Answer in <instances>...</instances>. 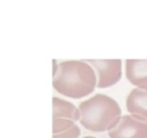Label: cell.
Listing matches in <instances>:
<instances>
[{
    "instance_id": "cell-10",
    "label": "cell",
    "mask_w": 147,
    "mask_h": 138,
    "mask_svg": "<svg viewBox=\"0 0 147 138\" xmlns=\"http://www.w3.org/2000/svg\"><path fill=\"white\" fill-rule=\"evenodd\" d=\"M83 138H95V137H83Z\"/></svg>"
},
{
    "instance_id": "cell-7",
    "label": "cell",
    "mask_w": 147,
    "mask_h": 138,
    "mask_svg": "<svg viewBox=\"0 0 147 138\" xmlns=\"http://www.w3.org/2000/svg\"><path fill=\"white\" fill-rule=\"evenodd\" d=\"M53 119H65L75 122L81 120V113L77 107L62 98H53Z\"/></svg>"
},
{
    "instance_id": "cell-2",
    "label": "cell",
    "mask_w": 147,
    "mask_h": 138,
    "mask_svg": "<svg viewBox=\"0 0 147 138\" xmlns=\"http://www.w3.org/2000/svg\"><path fill=\"white\" fill-rule=\"evenodd\" d=\"M81 124L94 132L112 130L122 119L118 103L106 95H95L80 104Z\"/></svg>"
},
{
    "instance_id": "cell-5",
    "label": "cell",
    "mask_w": 147,
    "mask_h": 138,
    "mask_svg": "<svg viewBox=\"0 0 147 138\" xmlns=\"http://www.w3.org/2000/svg\"><path fill=\"white\" fill-rule=\"evenodd\" d=\"M125 74L127 79L138 89L147 90V59H128Z\"/></svg>"
},
{
    "instance_id": "cell-1",
    "label": "cell",
    "mask_w": 147,
    "mask_h": 138,
    "mask_svg": "<svg viewBox=\"0 0 147 138\" xmlns=\"http://www.w3.org/2000/svg\"><path fill=\"white\" fill-rule=\"evenodd\" d=\"M94 69L83 61H66L53 69V87L59 93L81 98L88 96L98 85Z\"/></svg>"
},
{
    "instance_id": "cell-6",
    "label": "cell",
    "mask_w": 147,
    "mask_h": 138,
    "mask_svg": "<svg viewBox=\"0 0 147 138\" xmlns=\"http://www.w3.org/2000/svg\"><path fill=\"white\" fill-rule=\"evenodd\" d=\"M125 104L130 114L147 121V90L134 89L128 96Z\"/></svg>"
},
{
    "instance_id": "cell-8",
    "label": "cell",
    "mask_w": 147,
    "mask_h": 138,
    "mask_svg": "<svg viewBox=\"0 0 147 138\" xmlns=\"http://www.w3.org/2000/svg\"><path fill=\"white\" fill-rule=\"evenodd\" d=\"M72 126H75L71 120H65V119H53V133H59L64 132V131L71 128Z\"/></svg>"
},
{
    "instance_id": "cell-4",
    "label": "cell",
    "mask_w": 147,
    "mask_h": 138,
    "mask_svg": "<svg viewBox=\"0 0 147 138\" xmlns=\"http://www.w3.org/2000/svg\"><path fill=\"white\" fill-rule=\"evenodd\" d=\"M109 136L110 138H147V121L135 115H124L109 131Z\"/></svg>"
},
{
    "instance_id": "cell-9",
    "label": "cell",
    "mask_w": 147,
    "mask_h": 138,
    "mask_svg": "<svg viewBox=\"0 0 147 138\" xmlns=\"http://www.w3.org/2000/svg\"><path fill=\"white\" fill-rule=\"evenodd\" d=\"M81 135L78 126H72L71 128L64 131V132H59V133H53V138H78Z\"/></svg>"
},
{
    "instance_id": "cell-3",
    "label": "cell",
    "mask_w": 147,
    "mask_h": 138,
    "mask_svg": "<svg viewBox=\"0 0 147 138\" xmlns=\"http://www.w3.org/2000/svg\"><path fill=\"white\" fill-rule=\"evenodd\" d=\"M87 63L96 72L98 87H109L117 84L122 77V62L119 59H90Z\"/></svg>"
}]
</instances>
